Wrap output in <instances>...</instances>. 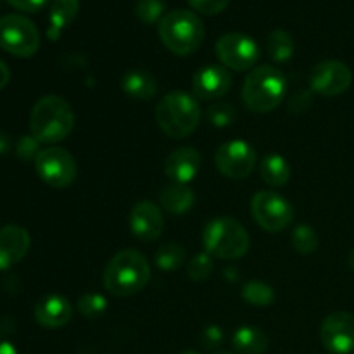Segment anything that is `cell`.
<instances>
[{"instance_id": "obj_1", "label": "cell", "mask_w": 354, "mask_h": 354, "mask_svg": "<svg viewBox=\"0 0 354 354\" xmlns=\"http://www.w3.org/2000/svg\"><path fill=\"white\" fill-rule=\"evenodd\" d=\"M104 287L116 297H130L145 289L151 280V265L142 252L124 249L114 254L104 270Z\"/></svg>"}, {"instance_id": "obj_2", "label": "cell", "mask_w": 354, "mask_h": 354, "mask_svg": "<svg viewBox=\"0 0 354 354\" xmlns=\"http://www.w3.org/2000/svg\"><path fill=\"white\" fill-rule=\"evenodd\" d=\"M75 128V113L66 99L45 95L31 109L30 130L40 144H57Z\"/></svg>"}, {"instance_id": "obj_3", "label": "cell", "mask_w": 354, "mask_h": 354, "mask_svg": "<svg viewBox=\"0 0 354 354\" xmlns=\"http://www.w3.org/2000/svg\"><path fill=\"white\" fill-rule=\"evenodd\" d=\"M286 95L287 78L280 69L270 64L252 68L242 86L244 106L252 113H270L282 104Z\"/></svg>"}, {"instance_id": "obj_4", "label": "cell", "mask_w": 354, "mask_h": 354, "mask_svg": "<svg viewBox=\"0 0 354 354\" xmlns=\"http://www.w3.org/2000/svg\"><path fill=\"white\" fill-rule=\"evenodd\" d=\"M158 33L169 52L176 55H189L203 45L206 28L196 12L176 9L166 12L159 21Z\"/></svg>"}, {"instance_id": "obj_5", "label": "cell", "mask_w": 354, "mask_h": 354, "mask_svg": "<svg viewBox=\"0 0 354 354\" xmlns=\"http://www.w3.org/2000/svg\"><path fill=\"white\" fill-rule=\"evenodd\" d=\"M201 107L196 97L175 90L159 100L156 107V121L159 128L171 138H185L199 127Z\"/></svg>"}, {"instance_id": "obj_6", "label": "cell", "mask_w": 354, "mask_h": 354, "mask_svg": "<svg viewBox=\"0 0 354 354\" xmlns=\"http://www.w3.org/2000/svg\"><path fill=\"white\" fill-rule=\"evenodd\" d=\"M203 244L209 256L230 261L248 254L251 239L248 230L237 220L220 216L207 221L203 232Z\"/></svg>"}, {"instance_id": "obj_7", "label": "cell", "mask_w": 354, "mask_h": 354, "mask_svg": "<svg viewBox=\"0 0 354 354\" xmlns=\"http://www.w3.org/2000/svg\"><path fill=\"white\" fill-rule=\"evenodd\" d=\"M40 47V33L33 21L21 14L0 17V48L16 57H31Z\"/></svg>"}, {"instance_id": "obj_8", "label": "cell", "mask_w": 354, "mask_h": 354, "mask_svg": "<svg viewBox=\"0 0 354 354\" xmlns=\"http://www.w3.org/2000/svg\"><path fill=\"white\" fill-rule=\"evenodd\" d=\"M251 213L256 223L270 234L282 232L292 223V204L272 190H259L251 201Z\"/></svg>"}, {"instance_id": "obj_9", "label": "cell", "mask_w": 354, "mask_h": 354, "mask_svg": "<svg viewBox=\"0 0 354 354\" xmlns=\"http://www.w3.org/2000/svg\"><path fill=\"white\" fill-rule=\"evenodd\" d=\"M35 169L38 176L54 189H66L78 175L75 158L62 147L41 149L35 159Z\"/></svg>"}, {"instance_id": "obj_10", "label": "cell", "mask_w": 354, "mask_h": 354, "mask_svg": "<svg viewBox=\"0 0 354 354\" xmlns=\"http://www.w3.org/2000/svg\"><path fill=\"white\" fill-rule=\"evenodd\" d=\"M214 52L221 64L234 71H251L259 59V47L254 38L237 31L218 38Z\"/></svg>"}, {"instance_id": "obj_11", "label": "cell", "mask_w": 354, "mask_h": 354, "mask_svg": "<svg viewBox=\"0 0 354 354\" xmlns=\"http://www.w3.org/2000/svg\"><path fill=\"white\" fill-rule=\"evenodd\" d=\"M256 149L245 140H230L220 145L214 154V165L223 176L230 180L248 178L256 168Z\"/></svg>"}, {"instance_id": "obj_12", "label": "cell", "mask_w": 354, "mask_h": 354, "mask_svg": "<svg viewBox=\"0 0 354 354\" xmlns=\"http://www.w3.org/2000/svg\"><path fill=\"white\" fill-rule=\"evenodd\" d=\"M353 73L344 62L328 59L318 62L310 75L311 92L322 97H337L351 86Z\"/></svg>"}, {"instance_id": "obj_13", "label": "cell", "mask_w": 354, "mask_h": 354, "mask_svg": "<svg viewBox=\"0 0 354 354\" xmlns=\"http://www.w3.org/2000/svg\"><path fill=\"white\" fill-rule=\"evenodd\" d=\"M320 341L332 354H349L354 351V317L346 311H335L324 320Z\"/></svg>"}, {"instance_id": "obj_14", "label": "cell", "mask_w": 354, "mask_h": 354, "mask_svg": "<svg viewBox=\"0 0 354 354\" xmlns=\"http://www.w3.org/2000/svg\"><path fill=\"white\" fill-rule=\"evenodd\" d=\"M130 230L142 242H152L161 237L165 230L161 207L151 201H140L135 204L130 213Z\"/></svg>"}, {"instance_id": "obj_15", "label": "cell", "mask_w": 354, "mask_h": 354, "mask_svg": "<svg viewBox=\"0 0 354 354\" xmlns=\"http://www.w3.org/2000/svg\"><path fill=\"white\" fill-rule=\"evenodd\" d=\"M232 86V75L225 66L209 64L201 68L192 80L194 95L201 100H213L227 95Z\"/></svg>"}, {"instance_id": "obj_16", "label": "cell", "mask_w": 354, "mask_h": 354, "mask_svg": "<svg viewBox=\"0 0 354 354\" xmlns=\"http://www.w3.org/2000/svg\"><path fill=\"white\" fill-rule=\"evenodd\" d=\"M31 245L30 234L19 225L0 228V270H9L28 254Z\"/></svg>"}, {"instance_id": "obj_17", "label": "cell", "mask_w": 354, "mask_h": 354, "mask_svg": "<svg viewBox=\"0 0 354 354\" xmlns=\"http://www.w3.org/2000/svg\"><path fill=\"white\" fill-rule=\"evenodd\" d=\"M203 158L192 147H180L173 151L165 161V173L173 183L189 185L199 175Z\"/></svg>"}, {"instance_id": "obj_18", "label": "cell", "mask_w": 354, "mask_h": 354, "mask_svg": "<svg viewBox=\"0 0 354 354\" xmlns=\"http://www.w3.org/2000/svg\"><path fill=\"white\" fill-rule=\"evenodd\" d=\"M35 320L45 328H61L71 322L73 308L64 296L50 294L41 297L35 306Z\"/></svg>"}, {"instance_id": "obj_19", "label": "cell", "mask_w": 354, "mask_h": 354, "mask_svg": "<svg viewBox=\"0 0 354 354\" xmlns=\"http://www.w3.org/2000/svg\"><path fill=\"white\" fill-rule=\"evenodd\" d=\"M121 88L133 100H151L158 93V82L151 73L131 69L121 78Z\"/></svg>"}, {"instance_id": "obj_20", "label": "cell", "mask_w": 354, "mask_h": 354, "mask_svg": "<svg viewBox=\"0 0 354 354\" xmlns=\"http://www.w3.org/2000/svg\"><path fill=\"white\" fill-rule=\"evenodd\" d=\"M232 346L239 354H265L270 348V339L261 328L242 325L232 335Z\"/></svg>"}, {"instance_id": "obj_21", "label": "cell", "mask_w": 354, "mask_h": 354, "mask_svg": "<svg viewBox=\"0 0 354 354\" xmlns=\"http://www.w3.org/2000/svg\"><path fill=\"white\" fill-rule=\"evenodd\" d=\"M78 12L80 0H54L48 12V38L57 40L64 28H68L76 19Z\"/></svg>"}, {"instance_id": "obj_22", "label": "cell", "mask_w": 354, "mask_h": 354, "mask_svg": "<svg viewBox=\"0 0 354 354\" xmlns=\"http://www.w3.org/2000/svg\"><path fill=\"white\" fill-rule=\"evenodd\" d=\"M196 203V194L189 185H180V183H171L166 189H162L159 196V204L165 211L171 214H183L192 209Z\"/></svg>"}, {"instance_id": "obj_23", "label": "cell", "mask_w": 354, "mask_h": 354, "mask_svg": "<svg viewBox=\"0 0 354 354\" xmlns=\"http://www.w3.org/2000/svg\"><path fill=\"white\" fill-rule=\"evenodd\" d=\"M259 175L270 187H283L290 180V166L280 154H268L259 165Z\"/></svg>"}, {"instance_id": "obj_24", "label": "cell", "mask_w": 354, "mask_h": 354, "mask_svg": "<svg viewBox=\"0 0 354 354\" xmlns=\"http://www.w3.org/2000/svg\"><path fill=\"white\" fill-rule=\"evenodd\" d=\"M242 299L256 308H266L275 303V290L261 280H251L242 287Z\"/></svg>"}, {"instance_id": "obj_25", "label": "cell", "mask_w": 354, "mask_h": 354, "mask_svg": "<svg viewBox=\"0 0 354 354\" xmlns=\"http://www.w3.org/2000/svg\"><path fill=\"white\" fill-rule=\"evenodd\" d=\"M266 48L273 61L287 62L294 54L292 37L286 30H273L266 38Z\"/></svg>"}, {"instance_id": "obj_26", "label": "cell", "mask_w": 354, "mask_h": 354, "mask_svg": "<svg viewBox=\"0 0 354 354\" xmlns=\"http://www.w3.org/2000/svg\"><path fill=\"white\" fill-rule=\"evenodd\" d=\"M185 256L187 252L183 249V245L175 244V242H168V244L161 245L158 249V252L154 256V261L158 265V268L162 270V272H175V270H178L185 263Z\"/></svg>"}, {"instance_id": "obj_27", "label": "cell", "mask_w": 354, "mask_h": 354, "mask_svg": "<svg viewBox=\"0 0 354 354\" xmlns=\"http://www.w3.org/2000/svg\"><path fill=\"white\" fill-rule=\"evenodd\" d=\"M292 248L296 249L299 254H311L318 249V235L313 227L310 225H299L296 230L292 232Z\"/></svg>"}, {"instance_id": "obj_28", "label": "cell", "mask_w": 354, "mask_h": 354, "mask_svg": "<svg viewBox=\"0 0 354 354\" xmlns=\"http://www.w3.org/2000/svg\"><path fill=\"white\" fill-rule=\"evenodd\" d=\"M165 0H137L135 3V16L145 24H154L165 17Z\"/></svg>"}, {"instance_id": "obj_29", "label": "cell", "mask_w": 354, "mask_h": 354, "mask_svg": "<svg viewBox=\"0 0 354 354\" xmlns=\"http://www.w3.org/2000/svg\"><path fill=\"white\" fill-rule=\"evenodd\" d=\"M76 308H78V311L83 315V317L92 320V318H99L106 313L107 299L102 296V294H97V292L83 294V296L78 299Z\"/></svg>"}, {"instance_id": "obj_30", "label": "cell", "mask_w": 354, "mask_h": 354, "mask_svg": "<svg viewBox=\"0 0 354 354\" xmlns=\"http://www.w3.org/2000/svg\"><path fill=\"white\" fill-rule=\"evenodd\" d=\"M207 121L213 124L214 128H227L230 127L232 123H235L237 120V111L232 104L227 102H218L213 104L211 107H207L206 111Z\"/></svg>"}, {"instance_id": "obj_31", "label": "cell", "mask_w": 354, "mask_h": 354, "mask_svg": "<svg viewBox=\"0 0 354 354\" xmlns=\"http://www.w3.org/2000/svg\"><path fill=\"white\" fill-rule=\"evenodd\" d=\"M213 256H209L207 252H199L189 263V277L194 282H204V280H207L213 275Z\"/></svg>"}, {"instance_id": "obj_32", "label": "cell", "mask_w": 354, "mask_h": 354, "mask_svg": "<svg viewBox=\"0 0 354 354\" xmlns=\"http://www.w3.org/2000/svg\"><path fill=\"white\" fill-rule=\"evenodd\" d=\"M40 142L33 137V135H23L16 144V156L17 158L30 161V159H37L38 152H40Z\"/></svg>"}, {"instance_id": "obj_33", "label": "cell", "mask_w": 354, "mask_h": 354, "mask_svg": "<svg viewBox=\"0 0 354 354\" xmlns=\"http://www.w3.org/2000/svg\"><path fill=\"white\" fill-rule=\"evenodd\" d=\"M192 6L194 10L206 16H216V14L223 12L232 0H187Z\"/></svg>"}, {"instance_id": "obj_34", "label": "cell", "mask_w": 354, "mask_h": 354, "mask_svg": "<svg viewBox=\"0 0 354 354\" xmlns=\"http://www.w3.org/2000/svg\"><path fill=\"white\" fill-rule=\"evenodd\" d=\"M7 2L12 7H16L17 10H23V12H38L50 0H7Z\"/></svg>"}, {"instance_id": "obj_35", "label": "cell", "mask_w": 354, "mask_h": 354, "mask_svg": "<svg viewBox=\"0 0 354 354\" xmlns=\"http://www.w3.org/2000/svg\"><path fill=\"white\" fill-rule=\"evenodd\" d=\"M203 342L206 348L214 349L223 342V330L220 327H207L203 334Z\"/></svg>"}, {"instance_id": "obj_36", "label": "cell", "mask_w": 354, "mask_h": 354, "mask_svg": "<svg viewBox=\"0 0 354 354\" xmlns=\"http://www.w3.org/2000/svg\"><path fill=\"white\" fill-rule=\"evenodd\" d=\"M311 95H313L311 88L306 90V92L296 93V95L292 97V102H290V107H292V111H296V113H303V111L310 109L311 102H313Z\"/></svg>"}, {"instance_id": "obj_37", "label": "cell", "mask_w": 354, "mask_h": 354, "mask_svg": "<svg viewBox=\"0 0 354 354\" xmlns=\"http://www.w3.org/2000/svg\"><path fill=\"white\" fill-rule=\"evenodd\" d=\"M9 80H10L9 68H7L6 62H3L2 59H0V90H2L3 86L7 85V83H9Z\"/></svg>"}, {"instance_id": "obj_38", "label": "cell", "mask_w": 354, "mask_h": 354, "mask_svg": "<svg viewBox=\"0 0 354 354\" xmlns=\"http://www.w3.org/2000/svg\"><path fill=\"white\" fill-rule=\"evenodd\" d=\"M12 147V142H10V137L7 133H0V154H7Z\"/></svg>"}, {"instance_id": "obj_39", "label": "cell", "mask_w": 354, "mask_h": 354, "mask_svg": "<svg viewBox=\"0 0 354 354\" xmlns=\"http://www.w3.org/2000/svg\"><path fill=\"white\" fill-rule=\"evenodd\" d=\"M0 354H17V349L10 342L0 341Z\"/></svg>"}, {"instance_id": "obj_40", "label": "cell", "mask_w": 354, "mask_h": 354, "mask_svg": "<svg viewBox=\"0 0 354 354\" xmlns=\"http://www.w3.org/2000/svg\"><path fill=\"white\" fill-rule=\"evenodd\" d=\"M348 263H349V268H351L353 272H354V248L351 249V252H349V256H348Z\"/></svg>"}, {"instance_id": "obj_41", "label": "cell", "mask_w": 354, "mask_h": 354, "mask_svg": "<svg viewBox=\"0 0 354 354\" xmlns=\"http://www.w3.org/2000/svg\"><path fill=\"white\" fill-rule=\"evenodd\" d=\"M178 354H201V353L194 351V349H185V351H182V353H178Z\"/></svg>"}, {"instance_id": "obj_42", "label": "cell", "mask_w": 354, "mask_h": 354, "mask_svg": "<svg viewBox=\"0 0 354 354\" xmlns=\"http://www.w3.org/2000/svg\"><path fill=\"white\" fill-rule=\"evenodd\" d=\"M220 354H232V353H220Z\"/></svg>"}]
</instances>
